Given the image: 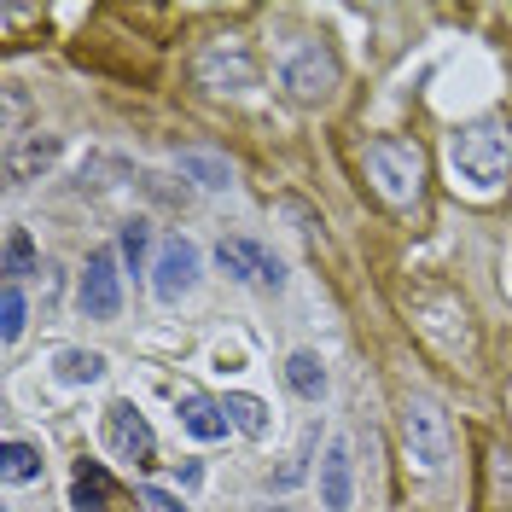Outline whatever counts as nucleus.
Wrapping results in <instances>:
<instances>
[{"instance_id": "nucleus-15", "label": "nucleus", "mask_w": 512, "mask_h": 512, "mask_svg": "<svg viewBox=\"0 0 512 512\" xmlns=\"http://www.w3.org/2000/svg\"><path fill=\"white\" fill-rule=\"evenodd\" d=\"M0 478H6V483H30V478H41V448L24 443V437H12V443L0 448Z\"/></svg>"}, {"instance_id": "nucleus-9", "label": "nucleus", "mask_w": 512, "mask_h": 512, "mask_svg": "<svg viewBox=\"0 0 512 512\" xmlns=\"http://www.w3.org/2000/svg\"><path fill=\"white\" fill-rule=\"evenodd\" d=\"M76 303H82V315L88 320H117V309H123V286H117V262H111L105 251L88 256L82 286H76Z\"/></svg>"}, {"instance_id": "nucleus-3", "label": "nucleus", "mask_w": 512, "mask_h": 512, "mask_svg": "<svg viewBox=\"0 0 512 512\" xmlns=\"http://www.w3.org/2000/svg\"><path fill=\"white\" fill-rule=\"evenodd\" d=\"M402 448L419 472H443L448 466V419L431 396H408L402 402Z\"/></svg>"}, {"instance_id": "nucleus-8", "label": "nucleus", "mask_w": 512, "mask_h": 512, "mask_svg": "<svg viewBox=\"0 0 512 512\" xmlns=\"http://www.w3.org/2000/svg\"><path fill=\"white\" fill-rule=\"evenodd\" d=\"M216 262H222L233 280H245V286H280L286 280L280 256L268 251V245H256V239H222L216 245Z\"/></svg>"}, {"instance_id": "nucleus-1", "label": "nucleus", "mask_w": 512, "mask_h": 512, "mask_svg": "<svg viewBox=\"0 0 512 512\" xmlns=\"http://www.w3.org/2000/svg\"><path fill=\"white\" fill-rule=\"evenodd\" d=\"M448 169H454V187H466L472 198H495L512 175V123L507 117H478V123L454 128Z\"/></svg>"}, {"instance_id": "nucleus-4", "label": "nucleus", "mask_w": 512, "mask_h": 512, "mask_svg": "<svg viewBox=\"0 0 512 512\" xmlns=\"http://www.w3.org/2000/svg\"><path fill=\"white\" fill-rule=\"evenodd\" d=\"M192 76H198V88H210V94H245L256 82V59L245 53V41H210L198 64H192Z\"/></svg>"}, {"instance_id": "nucleus-20", "label": "nucleus", "mask_w": 512, "mask_h": 512, "mask_svg": "<svg viewBox=\"0 0 512 512\" xmlns=\"http://www.w3.org/2000/svg\"><path fill=\"white\" fill-rule=\"evenodd\" d=\"M30 268H35L30 233H24V227H12V233H6V274H12V286H18V274H30Z\"/></svg>"}, {"instance_id": "nucleus-13", "label": "nucleus", "mask_w": 512, "mask_h": 512, "mask_svg": "<svg viewBox=\"0 0 512 512\" xmlns=\"http://www.w3.org/2000/svg\"><path fill=\"white\" fill-rule=\"evenodd\" d=\"M53 158H59V140H41V134H35L30 146H12V152H6V181H12V187H24V181L41 175Z\"/></svg>"}, {"instance_id": "nucleus-17", "label": "nucleus", "mask_w": 512, "mask_h": 512, "mask_svg": "<svg viewBox=\"0 0 512 512\" xmlns=\"http://www.w3.org/2000/svg\"><path fill=\"white\" fill-rule=\"evenodd\" d=\"M181 175H192L204 192H222V187H233V169H227L216 152H181Z\"/></svg>"}, {"instance_id": "nucleus-7", "label": "nucleus", "mask_w": 512, "mask_h": 512, "mask_svg": "<svg viewBox=\"0 0 512 512\" xmlns=\"http://www.w3.org/2000/svg\"><path fill=\"white\" fill-rule=\"evenodd\" d=\"M192 286H198V245L187 233H175V239H163L158 262H152V291H158V303H181Z\"/></svg>"}, {"instance_id": "nucleus-14", "label": "nucleus", "mask_w": 512, "mask_h": 512, "mask_svg": "<svg viewBox=\"0 0 512 512\" xmlns=\"http://www.w3.org/2000/svg\"><path fill=\"white\" fill-rule=\"evenodd\" d=\"M286 384L303 396V402H320L326 396V367H320V355L315 350H297L286 361Z\"/></svg>"}, {"instance_id": "nucleus-10", "label": "nucleus", "mask_w": 512, "mask_h": 512, "mask_svg": "<svg viewBox=\"0 0 512 512\" xmlns=\"http://www.w3.org/2000/svg\"><path fill=\"white\" fill-rule=\"evenodd\" d=\"M355 501V466H350V437H332L326 460H320V507L326 512H350Z\"/></svg>"}, {"instance_id": "nucleus-16", "label": "nucleus", "mask_w": 512, "mask_h": 512, "mask_svg": "<svg viewBox=\"0 0 512 512\" xmlns=\"http://www.w3.org/2000/svg\"><path fill=\"white\" fill-rule=\"evenodd\" d=\"M99 373H105V355L99 350H59V361H53V379L59 384H94Z\"/></svg>"}, {"instance_id": "nucleus-18", "label": "nucleus", "mask_w": 512, "mask_h": 512, "mask_svg": "<svg viewBox=\"0 0 512 512\" xmlns=\"http://www.w3.org/2000/svg\"><path fill=\"white\" fill-rule=\"evenodd\" d=\"M222 408H227V419H233L245 437H268V425H274V419H268V408H262L256 396H245V390H233Z\"/></svg>"}, {"instance_id": "nucleus-23", "label": "nucleus", "mask_w": 512, "mask_h": 512, "mask_svg": "<svg viewBox=\"0 0 512 512\" xmlns=\"http://www.w3.org/2000/svg\"><path fill=\"white\" fill-rule=\"evenodd\" d=\"M262 512H303V507H262Z\"/></svg>"}, {"instance_id": "nucleus-22", "label": "nucleus", "mask_w": 512, "mask_h": 512, "mask_svg": "<svg viewBox=\"0 0 512 512\" xmlns=\"http://www.w3.org/2000/svg\"><path fill=\"white\" fill-rule=\"evenodd\" d=\"M140 507H146V512H187L175 495H169V489H152V483L140 489Z\"/></svg>"}, {"instance_id": "nucleus-2", "label": "nucleus", "mask_w": 512, "mask_h": 512, "mask_svg": "<svg viewBox=\"0 0 512 512\" xmlns=\"http://www.w3.org/2000/svg\"><path fill=\"white\" fill-rule=\"evenodd\" d=\"M367 181L379 192L384 204H396V210H408L425 187V152H419L414 140H402V134H379V140H367Z\"/></svg>"}, {"instance_id": "nucleus-5", "label": "nucleus", "mask_w": 512, "mask_h": 512, "mask_svg": "<svg viewBox=\"0 0 512 512\" xmlns=\"http://www.w3.org/2000/svg\"><path fill=\"white\" fill-rule=\"evenodd\" d=\"M286 88H291L297 105H320V99H332V88H338V59H332L320 41H303V47L286 59Z\"/></svg>"}, {"instance_id": "nucleus-21", "label": "nucleus", "mask_w": 512, "mask_h": 512, "mask_svg": "<svg viewBox=\"0 0 512 512\" xmlns=\"http://www.w3.org/2000/svg\"><path fill=\"white\" fill-rule=\"evenodd\" d=\"M146 239H152V227H146V222H128L123 227V256L134 262V268H140V256H146Z\"/></svg>"}, {"instance_id": "nucleus-12", "label": "nucleus", "mask_w": 512, "mask_h": 512, "mask_svg": "<svg viewBox=\"0 0 512 512\" xmlns=\"http://www.w3.org/2000/svg\"><path fill=\"white\" fill-rule=\"evenodd\" d=\"M181 425H187V437H198V443H222L233 419H227L222 402H210V396H187V402H181Z\"/></svg>"}, {"instance_id": "nucleus-19", "label": "nucleus", "mask_w": 512, "mask_h": 512, "mask_svg": "<svg viewBox=\"0 0 512 512\" xmlns=\"http://www.w3.org/2000/svg\"><path fill=\"white\" fill-rule=\"evenodd\" d=\"M24 320H30V303H24V291L6 286V291H0V338H6V344H18V338H24Z\"/></svg>"}, {"instance_id": "nucleus-11", "label": "nucleus", "mask_w": 512, "mask_h": 512, "mask_svg": "<svg viewBox=\"0 0 512 512\" xmlns=\"http://www.w3.org/2000/svg\"><path fill=\"white\" fill-rule=\"evenodd\" d=\"M111 501H117L111 472H105L99 460H82V466H76V478H70V507H76V512H111Z\"/></svg>"}, {"instance_id": "nucleus-6", "label": "nucleus", "mask_w": 512, "mask_h": 512, "mask_svg": "<svg viewBox=\"0 0 512 512\" xmlns=\"http://www.w3.org/2000/svg\"><path fill=\"white\" fill-rule=\"evenodd\" d=\"M99 437H105V448H111L117 460H134V466H146V460L158 454L152 425H146V414H140L134 402H111L105 419H99Z\"/></svg>"}]
</instances>
